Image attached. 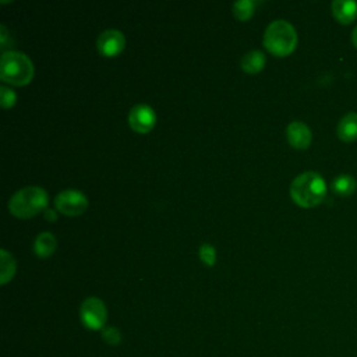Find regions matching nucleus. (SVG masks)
<instances>
[{"mask_svg": "<svg viewBox=\"0 0 357 357\" xmlns=\"http://www.w3.org/2000/svg\"><path fill=\"white\" fill-rule=\"evenodd\" d=\"M56 209L67 216H78L88 208V198L78 190H64L54 199Z\"/></svg>", "mask_w": 357, "mask_h": 357, "instance_id": "423d86ee", "label": "nucleus"}, {"mask_svg": "<svg viewBox=\"0 0 357 357\" xmlns=\"http://www.w3.org/2000/svg\"><path fill=\"white\" fill-rule=\"evenodd\" d=\"M198 255H199V259L206 266H213L215 262H216V250L211 244H208V243H205V244H202L199 247Z\"/></svg>", "mask_w": 357, "mask_h": 357, "instance_id": "f3484780", "label": "nucleus"}, {"mask_svg": "<svg viewBox=\"0 0 357 357\" xmlns=\"http://www.w3.org/2000/svg\"><path fill=\"white\" fill-rule=\"evenodd\" d=\"M264 46L273 56H289L297 46V32L294 26L284 20L271 22L265 29Z\"/></svg>", "mask_w": 357, "mask_h": 357, "instance_id": "7ed1b4c3", "label": "nucleus"}, {"mask_svg": "<svg viewBox=\"0 0 357 357\" xmlns=\"http://www.w3.org/2000/svg\"><path fill=\"white\" fill-rule=\"evenodd\" d=\"M102 337L107 344H112V346H116L121 342V333L116 326H109L102 329Z\"/></svg>", "mask_w": 357, "mask_h": 357, "instance_id": "a211bd4d", "label": "nucleus"}, {"mask_svg": "<svg viewBox=\"0 0 357 357\" xmlns=\"http://www.w3.org/2000/svg\"><path fill=\"white\" fill-rule=\"evenodd\" d=\"M0 283L6 284L7 282H10L15 273V259L14 257L6 251L1 250L0 251Z\"/></svg>", "mask_w": 357, "mask_h": 357, "instance_id": "2eb2a0df", "label": "nucleus"}, {"mask_svg": "<svg viewBox=\"0 0 357 357\" xmlns=\"http://www.w3.org/2000/svg\"><path fill=\"white\" fill-rule=\"evenodd\" d=\"M350 39H351V43H353V46L357 49V26H354V29H353V32H351V36H350Z\"/></svg>", "mask_w": 357, "mask_h": 357, "instance_id": "412c9836", "label": "nucleus"}, {"mask_svg": "<svg viewBox=\"0 0 357 357\" xmlns=\"http://www.w3.org/2000/svg\"><path fill=\"white\" fill-rule=\"evenodd\" d=\"M254 1L251 0H240L233 4V14L240 20V21H247L251 18L254 13Z\"/></svg>", "mask_w": 357, "mask_h": 357, "instance_id": "dca6fc26", "label": "nucleus"}, {"mask_svg": "<svg viewBox=\"0 0 357 357\" xmlns=\"http://www.w3.org/2000/svg\"><path fill=\"white\" fill-rule=\"evenodd\" d=\"M326 183L317 172H304L290 184V197L301 208H312L324 201Z\"/></svg>", "mask_w": 357, "mask_h": 357, "instance_id": "f257e3e1", "label": "nucleus"}, {"mask_svg": "<svg viewBox=\"0 0 357 357\" xmlns=\"http://www.w3.org/2000/svg\"><path fill=\"white\" fill-rule=\"evenodd\" d=\"M0 95H1V100L0 102H1V106L4 109H10V107H13L15 105L17 95H15V92L13 89H10L7 86H1L0 88Z\"/></svg>", "mask_w": 357, "mask_h": 357, "instance_id": "6ab92c4d", "label": "nucleus"}, {"mask_svg": "<svg viewBox=\"0 0 357 357\" xmlns=\"http://www.w3.org/2000/svg\"><path fill=\"white\" fill-rule=\"evenodd\" d=\"M128 123L130 127L138 132V134H146L149 132L156 123V114L153 109L148 105H137L130 110L128 114Z\"/></svg>", "mask_w": 357, "mask_h": 357, "instance_id": "0eeeda50", "label": "nucleus"}, {"mask_svg": "<svg viewBox=\"0 0 357 357\" xmlns=\"http://www.w3.org/2000/svg\"><path fill=\"white\" fill-rule=\"evenodd\" d=\"M265 54L259 50H251L241 59V68L248 74H257L265 67Z\"/></svg>", "mask_w": 357, "mask_h": 357, "instance_id": "4468645a", "label": "nucleus"}, {"mask_svg": "<svg viewBox=\"0 0 357 357\" xmlns=\"http://www.w3.org/2000/svg\"><path fill=\"white\" fill-rule=\"evenodd\" d=\"M79 318L82 325L91 331L103 329L107 319L105 303L98 297L85 298L79 307Z\"/></svg>", "mask_w": 357, "mask_h": 357, "instance_id": "39448f33", "label": "nucleus"}, {"mask_svg": "<svg viewBox=\"0 0 357 357\" xmlns=\"http://www.w3.org/2000/svg\"><path fill=\"white\" fill-rule=\"evenodd\" d=\"M45 218H46L47 220L53 222V220H56L57 215H56V212H54V211H52V209H46V211H45Z\"/></svg>", "mask_w": 357, "mask_h": 357, "instance_id": "aec40b11", "label": "nucleus"}, {"mask_svg": "<svg viewBox=\"0 0 357 357\" xmlns=\"http://www.w3.org/2000/svg\"><path fill=\"white\" fill-rule=\"evenodd\" d=\"M337 138L343 142H353L357 139V113H346L337 123L336 127Z\"/></svg>", "mask_w": 357, "mask_h": 357, "instance_id": "9b49d317", "label": "nucleus"}, {"mask_svg": "<svg viewBox=\"0 0 357 357\" xmlns=\"http://www.w3.org/2000/svg\"><path fill=\"white\" fill-rule=\"evenodd\" d=\"M47 192L42 187L29 185L18 190L8 201V211L20 219H29L47 206Z\"/></svg>", "mask_w": 357, "mask_h": 357, "instance_id": "f03ea898", "label": "nucleus"}, {"mask_svg": "<svg viewBox=\"0 0 357 357\" xmlns=\"http://www.w3.org/2000/svg\"><path fill=\"white\" fill-rule=\"evenodd\" d=\"M287 142L296 149H307L311 144L312 134L310 127L303 121H291L286 128Z\"/></svg>", "mask_w": 357, "mask_h": 357, "instance_id": "1a4fd4ad", "label": "nucleus"}, {"mask_svg": "<svg viewBox=\"0 0 357 357\" xmlns=\"http://www.w3.org/2000/svg\"><path fill=\"white\" fill-rule=\"evenodd\" d=\"M33 64L21 52H6L0 60V78L11 85H26L33 78Z\"/></svg>", "mask_w": 357, "mask_h": 357, "instance_id": "20e7f679", "label": "nucleus"}, {"mask_svg": "<svg viewBox=\"0 0 357 357\" xmlns=\"http://www.w3.org/2000/svg\"><path fill=\"white\" fill-rule=\"evenodd\" d=\"M331 10L335 20L343 25L351 24L357 18V3L353 0H335Z\"/></svg>", "mask_w": 357, "mask_h": 357, "instance_id": "9d476101", "label": "nucleus"}, {"mask_svg": "<svg viewBox=\"0 0 357 357\" xmlns=\"http://www.w3.org/2000/svg\"><path fill=\"white\" fill-rule=\"evenodd\" d=\"M357 188V181L350 174H339L331 183V190L339 197H349L354 194Z\"/></svg>", "mask_w": 357, "mask_h": 357, "instance_id": "ddd939ff", "label": "nucleus"}, {"mask_svg": "<svg viewBox=\"0 0 357 357\" xmlns=\"http://www.w3.org/2000/svg\"><path fill=\"white\" fill-rule=\"evenodd\" d=\"M57 247V240L50 231H42L38 234L33 243V251L39 258L50 257Z\"/></svg>", "mask_w": 357, "mask_h": 357, "instance_id": "f8f14e48", "label": "nucleus"}, {"mask_svg": "<svg viewBox=\"0 0 357 357\" xmlns=\"http://www.w3.org/2000/svg\"><path fill=\"white\" fill-rule=\"evenodd\" d=\"M96 46L102 56L114 57L123 52L126 46V38L117 29H106L98 36Z\"/></svg>", "mask_w": 357, "mask_h": 357, "instance_id": "6e6552de", "label": "nucleus"}]
</instances>
